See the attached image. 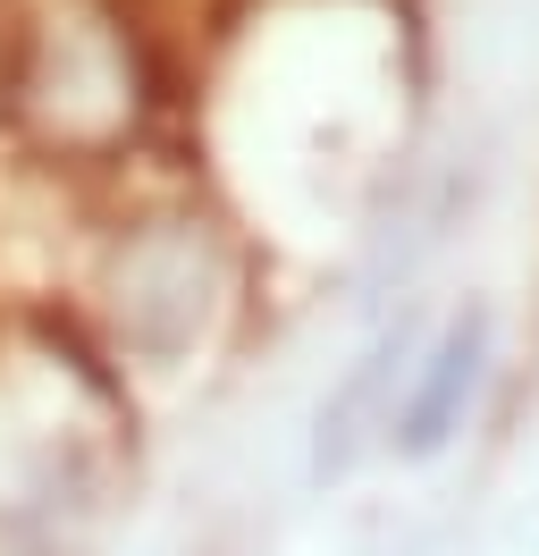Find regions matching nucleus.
Listing matches in <instances>:
<instances>
[{
	"instance_id": "nucleus-1",
	"label": "nucleus",
	"mask_w": 539,
	"mask_h": 556,
	"mask_svg": "<svg viewBox=\"0 0 539 556\" xmlns=\"http://www.w3.org/2000/svg\"><path fill=\"white\" fill-rule=\"evenodd\" d=\"M480 346H489V320H480V313H464L447 338H438L430 371H422V388H413V405H404V421H397V447L404 455H430L438 439L455 430L472 380H480Z\"/></svg>"
}]
</instances>
